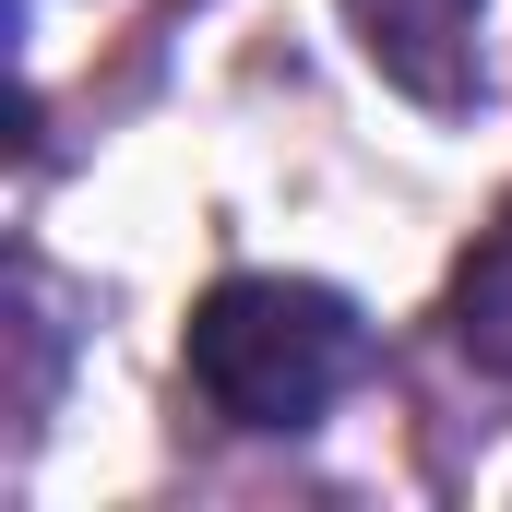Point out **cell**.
Masks as SVG:
<instances>
[{
    "instance_id": "6da1fadb",
    "label": "cell",
    "mask_w": 512,
    "mask_h": 512,
    "mask_svg": "<svg viewBox=\"0 0 512 512\" xmlns=\"http://www.w3.org/2000/svg\"><path fill=\"white\" fill-rule=\"evenodd\" d=\"M191 393L251 429V441H310L346 393L370 382V310L322 274H227L203 310H191Z\"/></svg>"
},
{
    "instance_id": "7a4b0ae2",
    "label": "cell",
    "mask_w": 512,
    "mask_h": 512,
    "mask_svg": "<svg viewBox=\"0 0 512 512\" xmlns=\"http://www.w3.org/2000/svg\"><path fill=\"white\" fill-rule=\"evenodd\" d=\"M489 0H346L358 60L382 72L393 96H417L429 120H477L489 108V48H477Z\"/></svg>"
},
{
    "instance_id": "3957f363",
    "label": "cell",
    "mask_w": 512,
    "mask_h": 512,
    "mask_svg": "<svg viewBox=\"0 0 512 512\" xmlns=\"http://www.w3.org/2000/svg\"><path fill=\"white\" fill-rule=\"evenodd\" d=\"M441 334H453V358H477L489 382H512V203L465 239L453 286H441Z\"/></svg>"
},
{
    "instance_id": "277c9868",
    "label": "cell",
    "mask_w": 512,
    "mask_h": 512,
    "mask_svg": "<svg viewBox=\"0 0 512 512\" xmlns=\"http://www.w3.org/2000/svg\"><path fill=\"white\" fill-rule=\"evenodd\" d=\"M12 346H24V429H48V405H60V346H72V322H60V274L24 251L12 262Z\"/></svg>"
}]
</instances>
